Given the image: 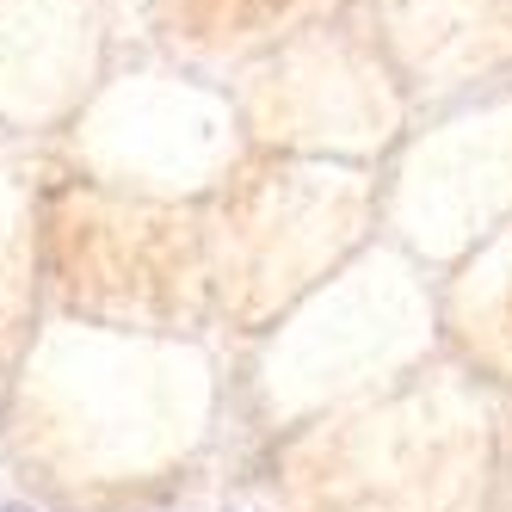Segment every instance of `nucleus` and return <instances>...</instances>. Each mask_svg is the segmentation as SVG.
I'll list each match as a JSON object with an SVG mask.
<instances>
[]
</instances>
